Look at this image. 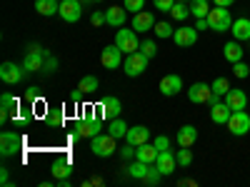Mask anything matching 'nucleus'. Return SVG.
Instances as JSON below:
<instances>
[{
    "instance_id": "obj_1",
    "label": "nucleus",
    "mask_w": 250,
    "mask_h": 187,
    "mask_svg": "<svg viewBox=\"0 0 250 187\" xmlns=\"http://www.w3.org/2000/svg\"><path fill=\"white\" fill-rule=\"evenodd\" d=\"M208 25H210V30L215 33H225V30H230L233 28V15L228 8H210V13H208Z\"/></svg>"
},
{
    "instance_id": "obj_2",
    "label": "nucleus",
    "mask_w": 250,
    "mask_h": 187,
    "mask_svg": "<svg viewBox=\"0 0 250 187\" xmlns=\"http://www.w3.org/2000/svg\"><path fill=\"white\" fill-rule=\"evenodd\" d=\"M148 62H150V57H145L140 50H135V53H130V55H125V60H123V70H125V75H128V77H138V75L145 73Z\"/></svg>"
},
{
    "instance_id": "obj_3",
    "label": "nucleus",
    "mask_w": 250,
    "mask_h": 187,
    "mask_svg": "<svg viewBox=\"0 0 250 187\" xmlns=\"http://www.w3.org/2000/svg\"><path fill=\"white\" fill-rule=\"evenodd\" d=\"M90 152L95 157H110L115 152V137L108 132V135H95L90 137Z\"/></svg>"
},
{
    "instance_id": "obj_4",
    "label": "nucleus",
    "mask_w": 250,
    "mask_h": 187,
    "mask_svg": "<svg viewBox=\"0 0 250 187\" xmlns=\"http://www.w3.org/2000/svg\"><path fill=\"white\" fill-rule=\"evenodd\" d=\"M45 57H48V50H43L40 45H30V50L23 57V68L28 73H40L45 65Z\"/></svg>"
},
{
    "instance_id": "obj_5",
    "label": "nucleus",
    "mask_w": 250,
    "mask_h": 187,
    "mask_svg": "<svg viewBox=\"0 0 250 187\" xmlns=\"http://www.w3.org/2000/svg\"><path fill=\"white\" fill-rule=\"evenodd\" d=\"M115 45L125 53V55H130L135 50H140V40H138V33L130 30V28H120L118 35H115Z\"/></svg>"
},
{
    "instance_id": "obj_6",
    "label": "nucleus",
    "mask_w": 250,
    "mask_h": 187,
    "mask_svg": "<svg viewBox=\"0 0 250 187\" xmlns=\"http://www.w3.org/2000/svg\"><path fill=\"white\" fill-rule=\"evenodd\" d=\"M188 100L190 102H195V105H210V102L215 100V95H213V88L208 85V82H193L190 88H188Z\"/></svg>"
},
{
    "instance_id": "obj_7",
    "label": "nucleus",
    "mask_w": 250,
    "mask_h": 187,
    "mask_svg": "<svg viewBox=\"0 0 250 187\" xmlns=\"http://www.w3.org/2000/svg\"><path fill=\"white\" fill-rule=\"evenodd\" d=\"M228 130H230V135L235 137H243L250 132V115L245 110H235L230 115V120H228Z\"/></svg>"
},
{
    "instance_id": "obj_8",
    "label": "nucleus",
    "mask_w": 250,
    "mask_h": 187,
    "mask_svg": "<svg viewBox=\"0 0 250 187\" xmlns=\"http://www.w3.org/2000/svg\"><path fill=\"white\" fill-rule=\"evenodd\" d=\"M20 145H23V137H20L18 132L13 130H5L3 135H0V155L3 157H10L20 150Z\"/></svg>"
},
{
    "instance_id": "obj_9",
    "label": "nucleus",
    "mask_w": 250,
    "mask_h": 187,
    "mask_svg": "<svg viewBox=\"0 0 250 187\" xmlns=\"http://www.w3.org/2000/svg\"><path fill=\"white\" fill-rule=\"evenodd\" d=\"M125 53L118 48V45H108V48H103V53H100V62H103V68L105 70H115V68H120L123 65V57Z\"/></svg>"
},
{
    "instance_id": "obj_10",
    "label": "nucleus",
    "mask_w": 250,
    "mask_h": 187,
    "mask_svg": "<svg viewBox=\"0 0 250 187\" xmlns=\"http://www.w3.org/2000/svg\"><path fill=\"white\" fill-rule=\"evenodd\" d=\"M58 15L65 20V23H78L80 15H83L80 0H60V10H58Z\"/></svg>"
},
{
    "instance_id": "obj_11",
    "label": "nucleus",
    "mask_w": 250,
    "mask_h": 187,
    "mask_svg": "<svg viewBox=\"0 0 250 187\" xmlns=\"http://www.w3.org/2000/svg\"><path fill=\"white\" fill-rule=\"evenodd\" d=\"M23 70L25 68H20V65H15V62L5 60L3 65H0V80H3L5 85H15V82L23 80Z\"/></svg>"
},
{
    "instance_id": "obj_12",
    "label": "nucleus",
    "mask_w": 250,
    "mask_h": 187,
    "mask_svg": "<svg viewBox=\"0 0 250 187\" xmlns=\"http://www.w3.org/2000/svg\"><path fill=\"white\" fill-rule=\"evenodd\" d=\"M100 130H103L100 117L83 120V122H78V128H75V140H80V137H95V135H100Z\"/></svg>"
},
{
    "instance_id": "obj_13",
    "label": "nucleus",
    "mask_w": 250,
    "mask_h": 187,
    "mask_svg": "<svg viewBox=\"0 0 250 187\" xmlns=\"http://www.w3.org/2000/svg\"><path fill=\"white\" fill-rule=\"evenodd\" d=\"M160 93L165 95V97H175L180 90H183V77L180 75H175V73H170V75H165L163 80H160Z\"/></svg>"
},
{
    "instance_id": "obj_14",
    "label": "nucleus",
    "mask_w": 250,
    "mask_h": 187,
    "mask_svg": "<svg viewBox=\"0 0 250 187\" xmlns=\"http://www.w3.org/2000/svg\"><path fill=\"white\" fill-rule=\"evenodd\" d=\"M178 48H193L198 43V28H178L173 33Z\"/></svg>"
},
{
    "instance_id": "obj_15",
    "label": "nucleus",
    "mask_w": 250,
    "mask_h": 187,
    "mask_svg": "<svg viewBox=\"0 0 250 187\" xmlns=\"http://www.w3.org/2000/svg\"><path fill=\"white\" fill-rule=\"evenodd\" d=\"M233 110L228 108V102H218V97L210 102V120L215 125H228V120H230Z\"/></svg>"
},
{
    "instance_id": "obj_16",
    "label": "nucleus",
    "mask_w": 250,
    "mask_h": 187,
    "mask_svg": "<svg viewBox=\"0 0 250 187\" xmlns=\"http://www.w3.org/2000/svg\"><path fill=\"white\" fill-rule=\"evenodd\" d=\"M155 168L163 172V175H173L175 168H178V160L170 150H160L158 152V160H155Z\"/></svg>"
},
{
    "instance_id": "obj_17",
    "label": "nucleus",
    "mask_w": 250,
    "mask_h": 187,
    "mask_svg": "<svg viewBox=\"0 0 250 187\" xmlns=\"http://www.w3.org/2000/svg\"><path fill=\"white\" fill-rule=\"evenodd\" d=\"M125 140H128V145H133V148H140V145H145L150 140V130L145 128V125H135V128H128Z\"/></svg>"
},
{
    "instance_id": "obj_18",
    "label": "nucleus",
    "mask_w": 250,
    "mask_h": 187,
    "mask_svg": "<svg viewBox=\"0 0 250 187\" xmlns=\"http://www.w3.org/2000/svg\"><path fill=\"white\" fill-rule=\"evenodd\" d=\"M133 28H135V33H148V30H153V28H155L153 13H148V10L135 13V15H133Z\"/></svg>"
},
{
    "instance_id": "obj_19",
    "label": "nucleus",
    "mask_w": 250,
    "mask_h": 187,
    "mask_svg": "<svg viewBox=\"0 0 250 187\" xmlns=\"http://www.w3.org/2000/svg\"><path fill=\"white\" fill-rule=\"evenodd\" d=\"M225 102H228V108H230L233 112L235 110H245L248 108V95L243 90H238V88H230L228 95H225Z\"/></svg>"
},
{
    "instance_id": "obj_20",
    "label": "nucleus",
    "mask_w": 250,
    "mask_h": 187,
    "mask_svg": "<svg viewBox=\"0 0 250 187\" xmlns=\"http://www.w3.org/2000/svg\"><path fill=\"white\" fill-rule=\"evenodd\" d=\"M195 140H198V130L193 128V125H183V128L178 130V135H175V142L180 145V148H193Z\"/></svg>"
},
{
    "instance_id": "obj_21",
    "label": "nucleus",
    "mask_w": 250,
    "mask_h": 187,
    "mask_svg": "<svg viewBox=\"0 0 250 187\" xmlns=\"http://www.w3.org/2000/svg\"><path fill=\"white\" fill-rule=\"evenodd\" d=\"M158 148H155V142H145L140 145V148H135V160H143V162H148V165H155L158 160Z\"/></svg>"
},
{
    "instance_id": "obj_22",
    "label": "nucleus",
    "mask_w": 250,
    "mask_h": 187,
    "mask_svg": "<svg viewBox=\"0 0 250 187\" xmlns=\"http://www.w3.org/2000/svg\"><path fill=\"white\" fill-rule=\"evenodd\" d=\"M100 108H103V117H108V120H115L118 115H120V100L118 97H113V95H108V97H103L100 100Z\"/></svg>"
},
{
    "instance_id": "obj_23",
    "label": "nucleus",
    "mask_w": 250,
    "mask_h": 187,
    "mask_svg": "<svg viewBox=\"0 0 250 187\" xmlns=\"http://www.w3.org/2000/svg\"><path fill=\"white\" fill-rule=\"evenodd\" d=\"M125 8H118V5H113V8H108L105 10V25L108 28H123L125 25Z\"/></svg>"
},
{
    "instance_id": "obj_24",
    "label": "nucleus",
    "mask_w": 250,
    "mask_h": 187,
    "mask_svg": "<svg viewBox=\"0 0 250 187\" xmlns=\"http://www.w3.org/2000/svg\"><path fill=\"white\" fill-rule=\"evenodd\" d=\"M230 33H233V40H250V18H238V20H233V28H230Z\"/></svg>"
},
{
    "instance_id": "obj_25",
    "label": "nucleus",
    "mask_w": 250,
    "mask_h": 187,
    "mask_svg": "<svg viewBox=\"0 0 250 187\" xmlns=\"http://www.w3.org/2000/svg\"><path fill=\"white\" fill-rule=\"evenodd\" d=\"M223 55L225 60L230 62V65H235V62L243 60V48H240V40H230V43L223 45Z\"/></svg>"
},
{
    "instance_id": "obj_26",
    "label": "nucleus",
    "mask_w": 250,
    "mask_h": 187,
    "mask_svg": "<svg viewBox=\"0 0 250 187\" xmlns=\"http://www.w3.org/2000/svg\"><path fill=\"white\" fill-rule=\"evenodd\" d=\"M35 10L40 15H55L60 10V0H35Z\"/></svg>"
},
{
    "instance_id": "obj_27",
    "label": "nucleus",
    "mask_w": 250,
    "mask_h": 187,
    "mask_svg": "<svg viewBox=\"0 0 250 187\" xmlns=\"http://www.w3.org/2000/svg\"><path fill=\"white\" fill-rule=\"evenodd\" d=\"M50 172H53V177L55 180H68L70 175H73V165L70 162H53V168H50Z\"/></svg>"
},
{
    "instance_id": "obj_28",
    "label": "nucleus",
    "mask_w": 250,
    "mask_h": 187,
    "mask_svg": "<svg viewBox=\"0 0 250 187\" xmlns=\"http://www.w3.org/2000/svg\"><path fill=\"white\" fill-rule=\"evenodd\" d=\"M190 15L195 18H208V13H210V0H190Z\"/></svg>"
},
{
    "instance_id": "obj_29",
    "label": "nucleus",
    "mask_w": 250,
    "mask_h": 187,
    "mask_svg": "<svg viewBox=\"0 0 250 187\" xmlns=\"http://www.w3.org/2000/svg\"><path fill=\"white\" fill-rule=\"evenodd\" d=\"M78 88H80V93L83 95H90V93H95L98 88H100V82H98V77L95 75H85L80 82H78Z\"/></svg>"
},
{
    "instance_id": "obj_30",
    "label": "nucleus",
    "mask_w": 250,
    "mask_h": 187,
    "mask_svg": "<svg viewBox=\"0 0 250 187\" xmlns=\"http://www.w3.org/2000/svg\"><path fill=\"white\" fill-rule=\"evenodd\" d=\"M108 132H110L115 140H120V137L128 135V125H125L120 117H115V120H110V125H108Z\"/></svg>"
},
{
    "instance_id": "obj_31",
    "label": "nucleus",
    "mask_w": 250,
    "mask_h": 187,
    "mask_svg": "<svg viewBox=\"0 0 250 187\" xmlns=\"http://www.w3.org/2000/svg\"><path fill=\"white\" fill-rule=\"evenodd\" d=\"M148 168H150L148 162L135 160L133 165H128V175H130V177H135V180H143V177H145V172H148Z\"/></svg>"
},
{
    "instance_id": "obj_32",
    "label": "nucleus",
    "mask_w": 250,
    "mask_h": 187,
    "mask_svg": "<svg viewBox=\"0 0 250 187\" xmlns=\"http://www.w3.org/2000/svg\"><path fill=\"white\" fill-rule=\"evenodd\" d=\"M170 15H173V20L183 23V20L190 18V5H188V3H180V0H178V3L173 5V10H170Z\"/></svg>"
},
{
    "instance_id": "obj_33",
    "label": "nucleus",
    "mask_w": 250,
    "mask_h": 187,
    "mask_svg": "<svg viewBox=\"0 0 250 187\" xmlns=\"http://www.w3.org/2000/svg\"><path fill=\"white\" fill-rule=\"evenodd\" d=\"M210 88H213V95L215 97H225L228 95V90H230V80H228V77H215L213 82H210Z\"/></svg>"
},
{
    "instance_id": "obj_34",
    "label": "nucleus",
    "mask_w": 250,
    "mask_h": 187,
    "mask_svg": "<svg viewBox=\"0 0 250 187\" xmlns=\"http://www.w3.org/2000/svg\"><path fill=\"white\" fill-rule=\"evenodd\" d=\"M153 30H155V35H158V37H163V40H165V37H173V33H175V30H173V25L168 23V20H160V23H155V28H153Z\"/></svg>"
},
{
    "instance_id": "obj_35",
    "label": "nucleus",
    "mask_w": 250,
    "mask_h": 187,
    "mask_svg": "<svg viewBox=\"0 0 250 187\" xmlns=\"http://www.w3.org/2000/svg\"><path fill=\"white\" fill-rule=\"evenodd\" d=\"M175 160H178V168H188V165L193 162V152H190V148H180V150L175 152Z\"/></svg>"
},
{
    "instance_id": "obj_36",
    "label": "nucleus",
    "mask_w": 250,
    "mask_h": 187,
    "mask_svg": "<svg viewBox=\"0 0 250 187\" xmlns=\"http://www.w3.org/2000/svg\"><path fill=\"white\" fill-rule=\"evenodd\" d=\"M160 177H163V172L153 165V168H148V172H145V177H143L140 182H143V185H158V182H160Z\"/></svg>"
},
{
    "instance_id": "obj_37",
    "label": "nucleus",
    "mask_w": 250,
    "mask_h": 187,
    "mask_svg": "<svg viewBox=\"0 0 250 187\" xmlns=\"http://www.w3.org/2000/svg\"><path fill=\"white\" fill-rule=\"evenodd\" d=\"M15 105H18V100H15L10 93H3V95H0V110L13 112V110H15Z\"/></svg>"
},
{
    "instance_id": "obj_38",
    "label": "nucleus",
    "mask_w": 250,
    "mask_h": 187,
    "mask_svg": "<svg viewBox=\"0 0 250 187\" xmlns=\"http://www.w3.org/2000/svg\"><path fill=\"white\" fill-rule=\"evenodd\" d=\"M140 53L145 55V57H155L158 55V48H155V40H145V43H140Z\"/></svg>"
},
{
    "instance_id": "obj_39",
    "label": "nucleus",
    "mask_w": 250,
    "mask_h": 187,
    "mask_svg": "<svg viewBox=\"0 0 250 187\" xmlns=\"http://www.w3.org/2000/svg\"><path fill=\"white\" fill-rule=\"evenodd\" d=\"M123 8L130 10V13L135 15V13H140V10L145 8V0H123Z\"/></svg>"
},
{
    "instance_id": "obj_40",
    "label": "nucleus",
    "mask_w": 250,
    "mask_h": 187,
    "mask_svg": "<svg viewBox=\"0 0 250 187\" xmlns=\"http://www.w3.org/2000/svg\"><path fill=\"white\" fill-rule=\"evenodd\" d=\"M58 70V57H53L50 53H48V57H45V65H43V70H40V73H43V75H53Z\"/></svg>"
},
{
    "instance_id": "obj_41",
    "label": "nucleus",
    "mask_w": 250,
    "mask_h": 187,
    "mask_svg": "<svg viewBox=\"0 0 250 187\" xmlns=\"http://www.w3.org/2000/svg\"><path fill=\"white\" fill-rule=\"evenodd\" d=\"M175 3H178V0H153L155 10H163V13H170Z\"/></svg>"
},
{
    "instance_id": "obj_42",
    "label": "nucleus",
    "mask_w": 250,
    "mask_h": 187,
    "mask_svg": "<svg viewBox=\"0 0 250 187\" xmlns=\"http://www.w3.org/2000/svg\"><path fill=\"white\" fill-rule=\"evenodd\" d=\"M233 73H235V77H240V80H245L248 75H250V68L245 65V62L240 60V62H235V65H233Z\"/></svg>"
},
{
    "instance_id": "obj_43",
    "label": "nucleus",
    "mask_w": 250,
    "mask_h": 187,
    "mask_svg": "<svg viewBox=\"0 0 250 187\" xmlns=\"http://www.w3.org/2000/svg\"><path fill=\"white\" fill-rule=\"evenodd\" d=\"M90 25H93V28L105 25V13H98V10H95V13L90 15Z\"/></svg>"
},
{
    "instance_id": "obj_44",
    "label": "nucleus",
    "mask_w": 250,
    "mask_h": 187,
    "mask_svg": "<svg viewBox=\"0 0 250 187\" xmlns=\"http://www.w3.org/2000/svg\"><path fill=\"white\" fill-rule=\"evenodd\" d=\"M155 148H158V150H168V148H170V140L165 137V135H158V137H155Z\"/></svg>"
},
{
    "instance_id": "obj_45",
    "label": "nucleus",
    "mask_w": 250,
    "mask_h": 187,
    "mask_svg": "<svg viewBox=\"0 0 250 187\" xmlns=\"http://www.w3.org/2000/svg\"><path fill=\"white\" fill-rule=\"evenodd\" d=\"M195 28H198V33H200V30H210V25H208V18H195Z\"/></svg>"
},
{
    "instance_id": "obj_46",
    "label": "nucleus",
    "mask_w": 250,
    "mask_h": 187,
    "mask_svg": "<svg viewBox=\"0 0 250 187\" xmlns=\"http://www.w3.org/2000/svg\"><path fill=\"white\" fill-rule=\"evenodd\" d=\"M133 152H135V150H133V145H128V148H123V157H125V160H130V157H133Z\"/></svg>"
},
{
    "instance_id": "obj_47",
    "label": "nucleus",
    "mask_w": 250,
    "mask_h": 187,
    "mask_svg": "<svg viewBox=\"0 0 250 187\" xmlns=\"http://www.w3.org/2000/svg\"><path fill=\"white\" fill-rule=\"evenodd\" d=\"M0 182H3V187H8L10 182H8V170L3 168V170H0Z\"/></svg>"
},
{
    "instance_id": "obj_48",
    "label": "nucleus",
    "mask_w": 250,
    "mask_h": 187,
    "mask_svg": "<svg viewBox=\"0 0 250 187\" xmlns=\"http://www.w3.org/2000/svg\"><path fill=\"white\" fill-rule=\"evenodd\" d=\"M235 3V0H215V5H220V8H230Z\"/></svg>"
},
{
    "instance_id": "obj_49",
    "label": "nucleus",
    "mask_w": 250,
    "mask_h": 187,
    "mask_svg": "<svg viewBox=\"0 0 250 187\" xmlns=\"http://www.w3.org/2000/svg\"><path fill=\"white\" fill-rule=\"evenodd\" d=\"M80 95H83V93H80V88H78V90H73L68 97H70V102H78V100H80Z\"/></svg>"
},
{
    "instance_id": "obj_50",
    "label": "nucleus",
    "mask_w": 250,
    "mask_h": 187,
    "mask_svg": "<svg viewBox=\"0 0 250 187\" xmlns=\"http://www.w3.org/2000/svg\"><path fill=\"white\" fill-rule=\"evenodd\" d=\"M35 97H38V93H35V90H28V93H25V100H30V102H33Z\"/></svg>"
},
{
    "instance_id": "obj_51",
    "label": "nucleus",
    "mask_w": 250,
    "mask_h": 187,
    "mask_svg": "<svg viewBox=\"0 0 250 187\" xmlns=\"http://www.w3.org/2000/svg\"><path fill=\"white\" fill-rule=\"evenodd\" d=\"M8 117H10V112H8V110H0V122H5Z\"/></svg>"
},
{
    "instance_id": "obj_52",
    "label": "nucleus",
    "mask_w": 250,
    "mask_h": 187,
    "mask_svg": "<svg viewBox=\"0 0 250 187\" xmlns=\"http://www.w3.org/2000/svg\"><path fill=\"white\" fill-rule=\"evenodd\" d=\"M180 3H190V0H180Z\"/></svg>"
},
{
    "instance_id": "obj_53",
    "label": "nucleus",
    "mask_w": 250,
    "mask_h": 187,
    "mask_svg": "<svg viewBox=\"0 0 250 187\" xmlns=\"http://www.w3.org/2000/svg\"><path fill=\"white\" fill-rule=\"evenodd\" d=\"M93 3H100V0H93Z\"/></svg>"
}]
</instances>
